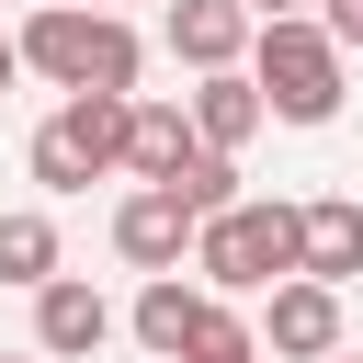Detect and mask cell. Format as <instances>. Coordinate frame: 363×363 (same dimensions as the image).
<instances>
[{"label":"cell","mask_w":363,"mask_h":363,"mask_svg":"<svg viewBox=\"0 0 363 363\" xmlns=\"http://www.w3.org/2000/svg\"><path fill=\"white\" fill-rule=\"evenodd\" d=\"M182 363H261V329H250V318H227V306H204V329L182 340Z\"/></svg>","instance_id":"cell-15"},{"label":"cell","mask_w":363,"mask_h":363,"mask_svg":"<svg viewBox=\"0 0 363 363\" xmlns=\"http://www.w3.org/2000/svg\"><path fill=\"white\" fill-rule=\"evenodd\" d=\"M340 79H352V57L318 34V11L250 23V91H261V113H284V125H329V113H340Z\"/></svg>","instance_id":"cell-2"},{"label":"cell","mask_w":363,"mask_h":363,"mask_svg":"<svg viewBox=\"0 0 363 363\" xmlns=\"http://www.w3.org/2000/svg\"><path fill=\"white\" fill-rule=\"evenodd\" d=\"M113 340V306H102V284H79V272H45L34 284V352L45 363H91Z\"/></svg>","instance_id":"cell-7"},{"label":"cell","mask_w":363,"mask_h":363,"mask_svg":"<svg viewBox=\"0 0 363 363\" xmlns=\"http://www.w3.org/2000/svg\"><path fill=\"white\" fill-rule=\"evenodd\" d=\"M193 272H204V295H272V284L295 272V204L238 193L227 216L193 227Z\"/></svg>","instance_id":"cell-3"},{"label":"cell","mask_w":363,"mask_h":363,"mask_svg":"<svg viewBox=\"0 0 363 363\" xmlns=\"http://www.w3.org/2000/svg\"><path fill=\"white\" fill-rule=\"evenodd\" d=\"M318 363H352V352H318Z\"/></svg>","instance_id":"cell-20"},{"label":"cell","mask_w":363,"mask_h":363,"mask_svg":"<svg viewBox=\"0 0 363 363\" xmlns=\"http://www.w3.org/2000/svg\"><path fill=\"white\" fill-rule=\"evenodd\" d=\"M295 272H318V284H352V272H363V204H352V193L295 204Z\"/></svg>","instance_id":"cell-8"},{"label":"cell","mask_w":363,"mask_h":363,"mask_svg":"<svg viewBox=\"0 0 363 363\" xmlns=\"http://www.w3.org/2000/svg\"><path fill=\"white\" fill-rule=\"evenodd\" d=\"M318 34H329L340 57H363V0H318Z\"/></svg>","instance_id":"cell-16"},{"label":"cell","mask_w":363,"mask_h":363,"mask_svg":"<svg viewBox=\"0 0 363 363\" xmlns=\"http://www.w3.org/2000/svg\"><path fill=\"white\" fill-rule=\"evenodd\" d=\"M182 113H193V136H204V147H227V159L272 125V113H261V91H250V68H204V79L182 91Z\"/></svg>","instance_id":"cell-9"},{"label":"cell","mask_w":363,"mask_h":363,"mask_svg":"<svg viewBox=\"0 0 363 363\" xmlns=\"http://www.w3.org/2000/svg\"><path fill=\"white\" fill-rule=\"evenodd\" d=\"M0 363H45V352H0Z\"/></svg>","instance_id":"cell-19"},{"label":"cell","mask_w":363,"mask_h":363,"mask_svg":"<svg viewBox=\"0 0 363 363\" xmlns=\"http://www.w3.org/2000/svg\"><path fill=\"white\" fill-rule=\"evenodd\" d=\"M125 102H136V91H68V102L34 125L23 170H34L45 193H91L102 170H125Z\"/></svg>","instance_id":"cell-4"},{"label":"cell","mask_w":363,"mask_h":363,"mask_svg":"<svg viewBox=\"0 0 363 363\" xmlns=\"http://www.w3.org/2000/svg\"><path fill=\"white\" fill-rule=\"evenodd\" d=\"M11 79H23V45H11V34H0V91H11Z\"/></svg>","instance_id":"cell-18"},{"label":"cell","mask_w":363,"mask_h":363,"mask_svg":"<svg viewBox=\"0 0 363 363\" xmlns=\"http://www.w3.org/2000/svg\"><path fill=\"white\" fill-rule=\"evenodd\" d=\"M91 11H113V0H91Z\"/></svg>","instance_id":"cell-21"},{"label":"cell","mask_w":363,"mask_h":363,"mask_svg":"<svg viewBox=\"0 0 363 363\" xmlns=\"http://www.w3.org/2000/svg\"><path fill=\"white\" fill-rule=\"evenodd\" d=\"M11 45H23V68L57 79V91H136V68H147L136 23H125V11H91V0H45Z\"/></svg>","instance_id":"cell-1"},{"label":"cell","mask_w":363,"mask_h":363,"mask_svg":"<svg viewBox=\"0 0 363 363\" xmlns=\"http://www.w3.org/2000/svg\"><path fill=\"white\" fill-rule=\"evenodd\" d=\"M45 272H57V216H34V204H23V216H0V284H23V295H34Z\"/></svg>","instance_id":"cell-13"},{"label":"cell","mask_w":363,"mask_h":363,"mask_svg":"<svg viewBox=\"0 0 363 363\" xmlns=\"http://www.w3.org/2000/svg\"><path fill=\"white\" fill-rule=\"evenodd\" d=\"M113 261H136V272H182V261H193V204H182L170 182H136V193L113 204Z\"/></svg>","instance_id":"cell-6"},{"label":"cell","mask_w":363,"mask_h":363,"mask_svg":"<svg viewBox=\"0 0 363 363\" xmlns=\"http://www.w3.org/2000/svg\"><path fill=\"white\" fill-rule=\"evenodd\" d=\"M193 147H204V136H193L182 102H125V170H136V182H170Z\"/></svg>","instance_id":"cell-12"},{"label":"cell","mask_w":363,"mask_h":363,"mask_svg":"<svg viewBox=\"0 0 363 363\" xmlns=\"http://www.w3.org/2000/svg\"><path fill=\"white\" fill-rule=\"evenodd\" d=\"M238 11H250V23H284V11H306V0H238Z\"/></svg>","instance_id":"cell-17"},{"label":"cell","mask_w":363,"mask_h":363,"mask_svg":"<svg viewBox=\"0 0 363 363\" xmlns=\"http://www.w3.org/2000/svg\"><path fill=\"white\" fill-rule=\"evenodd\" d=\"M170 193H182V204H193V227H204V216H227V204H238V159H227V147H193V159L170 170Z\"/></svg>","instance_id":"cell-14"},{"label":"cell","mask_w":363,"mask_h":363,"mask_svg":"<svg viewBox=\"0 0 363 363\" xmlns=\"http://www.w3.org/2000/svg\"><path fill=\"white\" fill-rule=\"evenodd\" d=\"M204 306H216L204 284H182V272H147V284H136V318H125V329H136V340H147L159 363H182V340L204 329Z\"/></svg>","instance_id":"cell-11"},{"label":"cell","mask_w":363,"mask_h":363,"mask_svg":"<svg viewBox=\"0 0 363 363\" xmlns=\"http://www.w3.org/2000/svg\"><path fill=\"white\" fill-rule=\"evenodd\" d=\"M261 352L272 363H318V352H340V284H318V272H284L272 295H261Z\"/></svg>","instance_id":"cell-5"},{"label":"cell","mask_w":363,"mask_h":363,"mask_svg":"<svg viewBox=\"0 0 363 363\" xmlns=\"http://www.w3.org/2000/svg\"><path fill=\"white\" fill-rule=\"evenodd\" d=\"M159 34H170V57H182L193 79L250 57V11H238V0H170V23H159Z\"/></svg>","instance_id":"cell-10"}]
</instances>
